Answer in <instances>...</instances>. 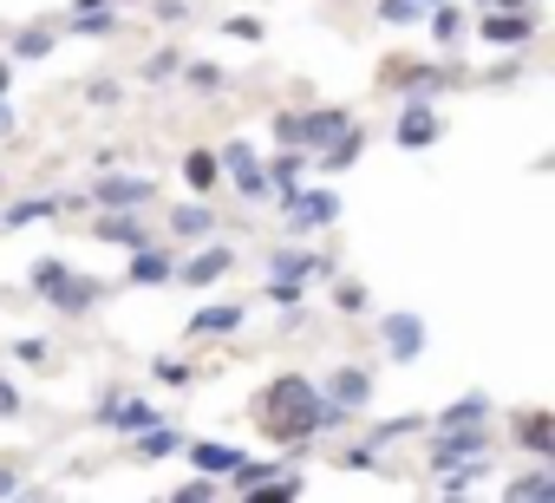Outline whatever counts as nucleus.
<instances>
[{
	"mask_svg": "<svg viewBox=\"0 0 555 503\" xmlns=\"http://www.w3.org/2000/svg\"><path fill=\"white\" fill-rule=\"evenodd\" d=\"M255 418H261V431L274 438V444H308L314 431H321V386L314 379H301V373H282L261 399H255Z\"/></svg>",
	"mask_w": 555,
	"mask_h": 503,
	"instance_id": "nucleus-1",
	"label": "nucleus"
},
{
	"mask_svg": "<svg viewBox=\"0 0 555 503\" xmlns=\"http://www.w3.org/2000/svg\"><path fill=\"white\" fill-rule=\"evenodd\" d=\"M353 125V112L347 105H321V112H282L274 118V138L282 144H295V151H321L334 131H347Z\"/></svg>",
	"mask_w": 555,
	"mask_h": 503,
	"instance_id": "nucleus-2",
	"label": "nucleus"
},
{
	"mask_svg": "<svg viewBox=\"0 0 555 503\" xmlns=\"http://www.w3.org/2000/svg\"><path fill=\"white\" fill-rule=\"evenodd\" d=\"M438 131H444V118L431 112V99L405 92V105H399V118H392V144H399V151H431Z\"/></svg>",
	"mask_w": 555,
	"mask_h": 503,
	"instance_id": "nucleus-3",
	"label": "nucleus"
},
{
	"mask_svg": "<svg viewBox=\"0 0 555 503\" xmlns=\"http://www.w3.org/2000/svg\"><path fill=\"white\" fill-rule=\"evenodd\" d=\"M282 209H288V235H314V229L340 222V196L334 190H295Z\"/></svg>",
	"mask_w": 555,
	"mask_h": 503,
	"instance_id": "nucleus-4",
	"label": "nucleus"
},
{
	"mask_svg": "<svg viewBox=\"0 0 555 503\" xmlns=\"http://www.w3.org/2000/svg\"><path fill=\"white\" fill-rule=\"evenodd\" d=\"M92 203L99 209H144V203H157V183L144 170H118V177H99L92 183Z\"/></svg>",
	"mask_w": 555,
	"mask_h": 503,
	"instance_id": "nucleus-5",
	"label": "nucleus"
},
{
	"mask_svg": "<svg viewBox=\"0 0 555 503\" xmlns=\"http://www.w3.org/2000/svg\"><path fill=\"white\" fill-rule=\"evenodd\" d=\"M92 418H99V431H131V438H138L144 425H164V412H157L151 399H138V392H112Z\"/></svg>",
	"mask_w": 555,
	"mask_h": 503,
	"instance_id": "nucleus-6",
	"label": "nucleus"
},
{
	"mask_svg": "<svg viewBox=\"0 0 555 503\" xmlns=\"http://www.w3.org/2000/svg\"><path fill=\"white\" fill-rule=\"evenodd\" d=\"M40 301H47V308H60L66 321H79V314H92V308L105 301V282H92V275H73V269H66Z\"/></svg>",
	"mask_w": 555,
	"mask_h": 503,
	"instance_id": "nucleus-7",
	"label": "nucleus"
},
{
	"mask_svg": "<svg viewBox=\"0 0 555 503\" xmlns=\"http://www.w3.org/2000/svg\"><path fill=\"white\" fill-rule=\"evenodd\" d=\"M229 269H235V248H229V242H209V248H196V256L177 262L170 282H183V288H209V282H222Z\"/></svg>",
	"mask_w": 555,
	"mask_h": 503,
	"instance_id": "nucleus-8",
	"label": "nucleus"
},
{
	"mask_svg": "<svg viewBox=\"0 0 555 503\" xmlns=\"http://www.w3.org/2000/svg\"><path fill=\"white\" fill-rule=\"evenodd\" d=\"M216 164H222V170L235 177V190H242L248 203H268V177H261V157H255V151H248L242 138H229V144L216 151Z\"/></svg>",
	"mask_w": 555,
	"mask_h": 503,
	"instance_id": "nucleus-9",
	"label": "nucleus"
},
{
	"mask_svg": "<svg viewBox=\"0 0 555 503\" xmlns=\"http://www.w3.org/2000/svg\"><path fill=\"white\" fill-rule=\"evenodd\" d=\"M477 451H490V425H444V438L431 444V464L444 470V464H464Z\"/></svg>",
	"mask_w": 555,
	"mask_h": 503,
	"instance_id": "nucleus-10",
	"label": "nucleus"
},
{
	"mask_svg": "<svg viewBox=\"0 0 555 503\" xmlns=\"http://www.w3.org/2000/svg\"><path fill=\"white\" fill-rule=\"evenodd\" d=\"M386 353H392L399 366H412V360L425 353V321H418L412 308H399V314H386Z\"/></svg>",
	"mask_w": 555,
	"mask_h": 503,
	"instance_id": "nucleus-11",
	"label": "nucleus"
},
{
	"mask_svg": "<svg viewBox=\"0 0 555 503\" xmlns=\"http://www.w3.org/2000/svg\"><path fill=\"white\" fill-rule=\"evenodd\" d=\"M131 288H164L170 275H177V256L170 248H157V242H144V248H131Z\"/></svg>",
	"mask_w": 555,
	"mask_h": 503,
	"instance_id": "nucleus-12",
	"label": "nucleus"
},
{
	"mask_svg": "<svg viewBox=\"0 0 555 503\" xmlns=\"http://www.w3.org/2000/svg\"><path fill=\"white\" fill-rule=\"evenodd\" d=\"M522 40H535V21H529L522 8H496V14H483V47H522Z\"/></svg>",
	"mask_w": 555,
	"mask_h": 503,
	"instance_id": "nucleus-13",
	"label": "nucleus"
},
{
	"mask_svg": "<svg viewBox=\"0 0 555 503\" xmlns=\"http://www.w3.org/2000/svg\"><path fill=\"white\" fill-rule=\"evenodd\" d=\"M321 399H334L340 412H366V399H373V373H366V366H340V373L327 379Z\"/></svg>",
	"mask_w": 555,
	"mask_h": 503,
	"instance_id": "nucleus-14",
	"label": "nucleus"
},
{
	"mask_svg": "<svg viewBox=\"0 0 555 503\" xmlns=\"http://www.w3.org/2000/svg\"><path fill=\"white\" fill-rule=\"evenodd\" d=\"M92 235H105V242H125V248H144V242H151V229H144V209H105V216L92 222Z\"/></svg>",
	"mask_w": 555,
	"mask_h": 503,
	"instance_id": "nucleus-15",
	"label": "nucleus"
},
{
	"mask_svg": "<svg viewBox=\"0 0 555 503\" xmlns=\"http://www.w3.org/2000/svg\"><path fill=\"white\" fill-rule=\"evenodd\" d=\"M183 457H190V470H203V477H229L235 464H242V451L235 444H209V438H190V444H177Z\"/></svg>",
	"mask_w": 555,
	"mask_h": 503,
	"instance_id": "nucleus-16",
	"label": "nucleus"
},
{
	"mask_svg": "<svg viewBox=\"0 0 555 503\" xmlns=\"http://www.w3.org/2000/svg\"><path fill=\"white\" fill-rule=\"evenodd\" d=\"M268 275L308 282V275H334V262H327V256H308V248H274V256H268Z\"/></svg>",
	"mask_w": 555,
	"mask_h": 503,
	"instance_id": "nucleus-17",
	"label": "nucleus"
},
{
	"mask_svg": "<svg viewBox=\"0 0 555 503\" xmlns=\"http://www.w3.org/2000/svg\"><path fill=\"white\" fill-rule=\"evenodd\" d=\"M261 177H268V190H282V203H288V196L301 190V177H308V151H295V144L274 151V164H268Z\"/></svg>",
	"mask_w": 555,
	"mask_h": 503,
	"instance_id": "nucleus-18",
	"label": "nucleus"
},
{
	"mask_svg": "<svg viewBox=\"0 0 555 503\" xmlns=\"http://www.w3.org/2000/svg\"><path fill=\"white\" fill-rule=\"evenodd\" d=\"M516 444L535 451L542 464H555V418H548V412H522V418H516Z\"/></svg>",
	"mask_w": 555,
	"mask_h": 503,
	"instance_id": "nucleus-19",
	"label": "nucleus"
},
{
	"mask_svg": "<svg viewBox=\"0 0 555 503\" xmlns=\"http://www.w3.org/2000/svg\"><path fill=\"white\" fill-rule=\"evenodd\" d=\"M242 321H248L242 301H216V308H196V314H190V334H196V340H203V334H235Z\"/></svg>",
	"mask_w": 555,
	"mask_h": 503,
	"instance_id": "nucleus-20",
	"label": "nucleus"
},
{
	"mask_svg": "<svg viewBox=\"0 0 555 503\" xmlns=\"http://www.w3.org/2000/svg\"><path fill=\"white\" fill-rule=\"evenodd\" d=\"M360 151H366V131L347 125V131H334V138L321 144V170H347V164H360Z\"/></svg>",
	"mask_w": 555,
	"mask_h": 503,
	"instance_id": "nucleus-21",
	"label": "nucleus"
},
{
	"mask_svg": "<svg viewBox=\"0 0 555 503\" xmlns=\"http://www.w3.org/2000/svg\"><path fill=\"white\" fill-rule=\"evenodd\" d=\"M170 229H177L183 242H203V235H216V209H203V203H177V209H170Z\"/></svg>",
	"mask_w": 555,
	"mask_h": 503,
	"instance_id": "nucleus-22",
	"label": "nucleus"
},
{
	"mask_svg": "<svg viewBox=\"0 0 555 503\" xmlns=\"http://www.w3.org/2000/svg\"><path fill=\"white\" fill-rule=\"evenodd\" d=\"M47 216H60V196H27L14 209H0V229H27V222H47Z\"/></svg>",
	"mask_w": 555,
	"mask_h": 503,
	"instance_id": "nucleus-23",
	"label": "nucleus"
},
{
	"mask_svg": "<svg viewBox=\"0 0 555 503\" xmlns=\"http://www.w3.org/2000/svg\"><path fill=\"white\" fill-rule=\"evenodd\" d=\"M438 425H490V399H483V392H470V399H451V405L438 412Z\"/></svg>",
	"mask_w": 555,
	"mask_h": 503,
	"instance_id": "nucleus-24",
	"label": "nucleus"
},
{
	"mask_svg": "<svg viewBox=\"0 0 555 503\" xmlns=\"http://www.w3.org/2000/svg\"><path fill=\"white\" fill-rule=\"evenodd\" d=\"M431 14V40L438 47H457V34H464V14L451 8V0H438V8H425Z\"/></svg>",
	"mask_w": 555,
	"mask_h": 503,
	"instance_id": "nucleus-25",
	"label": "nucleus"
},
{
	"mask_svg": "<svg viewBox=\"0 0 555 503\" xmlns=\"http://www.w3.org/2000/svg\"><path fill=\"white\" fill-rule=\"evenodd\" d=\"M53 53V27H21L14 34V60H47Z\"/></svg>",
	"mask_w": 555,
	"mask_h": 503,
	"instance_id": "nucleus-26",
	"label": "nucleus"
},
{
	"mask_svg": "<svg viewBox=\"0 0 555 503\" xmlns=\"http://www.w3.org/2000/svg\"><path fill=\"white\" fill-rule=\"evenodd\" d=\"M183 177H190V190H209V183L222 177V164H216V151H190V157H183Z\"/></svg>",
	"mask_w": 555,
	"mask_h": 503,
	"instance_id": "nucleus-27",
	"label": "nucleus"
},
{
	"mask_svg": "<svg viewBox=\"0 0 555 503\" xmlns=\"http://www.w3.org/2000/svg\"><path fill=\"white\" fill-rule=\"evenodd\" d=\"M268 301L282 308L288 321H301V301H308V295H301V282H282V275H268Z\"/></svg>",
	"mask_w": 555,
	"mask_h": 503,
	"instance_id": "nucleus-28",
	"label": "nucleus"
},
{
	"mask_svg": "<svg viewBox=\"0 0 555 503\" xmlns=\"http://www.w3.org/2000/svg\"><path fill=\"white\" fill-rule=\"evenodd\" d=\"M379 21L386 27H412V21H425V8L418 0H379Z\"/></svg>",
	"mask_w": 555,
	"mask_h": 503,
	"instance_id": "nucleus-29",
	"label": "nucleus"
},
{
	"mask_svg": "<svg viewBox=\"0 0 555 503\" xmlns=\"http://www.w3.org/2000/svg\"><path fill=\"white\" fill-rule=\"evenodd\" d=\"M112 27H118V21H112L105 8H92V14H73V34H86V40H105Z\"/></svg>",
	"mask_w": 555,
	"mask_h": 503,
	"instance_id": "nucleus-30",
	"label": "nucleus"
},
{
	"mask_svg": "<svg viewBox=\"0 0 555 503\" xmlns=\"http://www.w3.org/2000/svg\"><path fill=\"white\" fill-rule=\"evenodd\" d=\"M177 66H183V53H177V47H157V53H151V60H144V79H151V86H157V79H170V73H177Z\"/></svg>",
	"mask_w": 555,
	"mask_h": 503,
	"instance_id": "nucleus-31",
	"label": "nucleus"
},
{
	"mask_svg": "<svg viewBox=\"0 0 555 503\" xmlns=\"http://www.w3.org/2000/svg\"><path fill=\"white\" fill-rule=\"evenodd\" d=\"M418 425H425V418H379V425H373V444H399V438H412Z\"/></svg>",
	"mask_w": 555,
	"mask_h": 503,
	"instance_id": "nucleus-32",
	"label": "nucleus"
},
{
	"mask_svg": "<svg viewBox=\"0 0 555 503\" xmlns=\"http://www.w3.org/2000/svg\"><path fill=\"white\" fill-rule=\"evenodd\" d=\"M118 99H125V86H118V79H92V86H86V105H99V112H112Z\"/></svg>",
	"mask_w": 555,
	"mask_h": 503,
	"instance_id": "nucleus-33",
	"label": "nucleus"
},
{
	"mask_svg": "<svg viewBox=\"0 0 555 503\" xmlns=\"http://www.w3.org/2000/svg\"><path fill=\"white\" fill-rule=\"evenodd\" d=\"M190 86H203V92H222V86H229V73H222V66H209V60H196V66H190Z\"/></svg>",
	"mask_w": 555,
	"mask_h": 503,
	"instance_id": "nucleus-34",
	"label": "nucleus"
},
{
	"mask_svg": "<svg viewBox=\"0 0 555 503\" xmlns=\"http://www.w3.org/2000/svg\"><path fill=\"white\" fill-rule=\"evenodd\" d=\"M151 373H157L164 386H190V379H196V373H190L183 360H170V353H164V360H151Z\"/></svg>",
	"mask_w": 555,
	"mask_h": 503,
	"instance_id": "nucleus-35",
	"label": "nucleus"
},
{
	"mask_svg": "<svg viewBox=\"0 0 555 503\" xmlns=\"http://www.w3.org/2000/svg\"><path fill=\"white\" fill-rule=\"evenodd\" d=\"M334 301H340V314H366V288H360V282H340Z\"/></svg>",
	"mask_w": 555,
	"mask_h": 503,
	"instance_id": "nucleus-36",
	"label": "nucleus"
},
{
	"mask_svg": "<svg viewBox=\"0 0 555 503\" xmlns=\"http://www.w3.org/2000/svg\"><path fill=\"white\" fill-rule=\"evenodd\" d=\"M340 464H347V470H379V451H373V444H347Z\"/></svg>",
	"mask_w": 555,
	"mask_h": 503,
	"instance_id": "nucleus-37",
	"label": "nucleus"
},
{
	"mask_svg": "<svg viewBox=\"0 0 555 503\" xmlns=\"http://www.w3.org/2000/svg\"><path fill=\"white\" fill-rule=\"evenodd\" d=\"M222 34H229V40H261V21H248V14H229V21H222Z\"/></svg>",
	"mask_w": 555,
	"mask_h": 503,
	"instance_id": "nucleus-38",
	"label": "nucleus"
},
{
	"mask_svg": "<svg viewBox=\"0 0 555 503\" xmlns=\"http://www.w3.org/2000/svg\"><path fill=\"white\" fill-rule=\"evenodd\" d=\"M209 483H216V477H203V470H196V477L177 490V503H203V496H209Z\"/></svg>",
	"mask_w": 555,
	"mask_h": 503,
	"instance_id": "nucleus-39",
	"label": "nucleus"
},
{
	"mask_svg": "<svg viewBox=\"0 0 555 503\" xmlns=\"http://www.w3.org/2000/svg\"><path fill=\"white\" fill-rule=\"evenodd\" d=\"M14 360H27V366H40V360H47V340H14Z\"/></svg>",
	"mask_w": 555,
	"mask_h": 503,
	"instance_id": "nucleus-40",
	"label": "nucleus"
},
{
	"mask_svg": "<svg viewBox=\"0 0 555 503\" xmlns=\"http://www.w3.org/2000/svg\"><path fill=\"white\" fill-rule=\"evenodd\" d=\"M157 21H190V0H151Z\"/></svg>",
	"mask_w": 555,
	"mask_h": 503,
	"instance_id": "nucleus-41",
	"label": "nucleus"
},
{
	"mask_svg": "<svg viewBox=\"0 0 555 503\" xmlns=\"http://www.w3.org/2000/svg\"><path fill=\"white\" fill-rule=\"evenodd\" d=\"M21 412V392H14V379H0V418H14Z\"/></svg>",
	"mask_w": 555,
	"mask_h": 503,
	"instance_id": "nucleus-42",
	"label": "nucleus"
},
{
	"mask_svg": "<svg viewBox=\"0 0 555 503\" xmlns=\"http://www.w3.org/2000/svg\"><path fill=\"white\" fill-rule=\"evenodd\" d=\"M92 164H99V170H118V164H125V151H118V144H105V151H92Z\"/></svg>",
	"mask_w": 555,
	"mask_h": 503,
	"instance_id": "nucleus-43",
	"label": "nucleus"
},
{
	"mask_svg": "<svg viewBox=\"0 0 555 503\" xmlns=\"http://www.w3.org/2000/svg\"><path fill=\"white\" fill-rule=\"evenodd\" d=\"M14 490H27V483H21V470H0V496H14Z\"/></svg>",
	"mask_w": 555,
	"mask_h": 503,
	"instance_id": "nucleus-44",
	"label": "nucleus"
},
{
	"mask_svg": "<svg viewBox=\"0 0 555 503\" xmlns=\"http://www.w3.org/2000/svg\"><path fill=\"white\" fill-rule=\"evenodd\" d=\"M14 131V105H8V92H0V138Z\"/></svg>",
	"mask_w": 555,
	"mask_h": 503,
	"instance_id": "nucleus-45",
	"label": "nucleus"
},
{
	"mask_svg": "<svg viewBox=\"0 0 555 503\" xmlns=\"http://www.w3.org/2000/svg\"><path fill=\"white\" fill-rule=\"evenodd\" d=\"M477 8H483V14H496V8H529V0H477Z\"/></svg>",
	"mask_w": 555,
	"mask_h": 503,
	"instance_id": "nucleus-46",
	"label": "nucleus"
},
{
	"mask_svg": "<svg viewBox=\"0 0 555 503\" xmlns=\"http://www.w3.org/2000/svg\"><path fill=\"white\" fill-rule=\"evenodd\" d=\"M92 8H105V0H73V14H92Z\"/></svg>",
	"mask_w": 555,
	"mask_h": 503,
	"instance_id": "nucleus-47",
	"label": "nucleus"
},
{
	"mask_svg": "<svg viewBox=\"0 0 555 503\" xmlns=\"http://www.w3.org/2000/svg\"><path fill=\"white\" fill-rule=\"evenodd\" d=\"M0 92H8V60H0Z\"/></svg>",
	"mask_w": 555,
	"mask_h": 503,
	"instance_id": "nucleus-48",
	"label": "nucleus"
},
{
	"mask_svg": "<svg viewBox=\"0 0 555 503\" xmlns=\"http://www.w3.org/2000/svg\"><path fill=\"white\" fill-rule=\"evenodd\" d=\"M105 8H131V0H105Z\"/></svg>",
	"mask_w": 555,
	"mask_h": 503,
	"instance_id": "nucleus-49",
	"label": "nucleus"
},
{
	"mask_svg": "<svg viewBox=\"0 0 555 503\" xmlns=\"http://www.w3.org/2000/svg\"><path fill=\"white\" fill-rule=\"evenodd\" d=\"M418 8H438V0H418Z\"/></svg>",
	"mask_w": 555,
	"mask_h": 503,
	"instance_id": "nucleus-50",
	"label": "nucleus"
}]
</instances>
